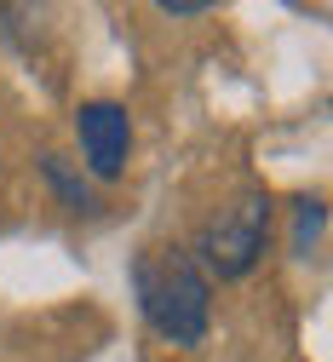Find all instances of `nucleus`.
<instances>
[{
	"instance_id": "obj_1",
	"label": "nucleus",
	"mask_w": 333,
	"mask_h": 362,
	"mask_svg": "<svg viewBox=\"0 0 333 362\" xmlns=\"http://www.w3.org/2000/svg\"><path fill=\"white\" fill-rule=\"evenodd\" d=\"M132 293L144 322L173 345L207 339V276L184 247H144L132 259Z\"/></svg>"
},
{
	"instance_id": "obj_2",
	"label": "nucleus",
	"mask_w": 333,
	"mask_h": 362,
	"mask_svg": "<svg viewBox=\"0 0 333 362\" xmlns=\"http://www.w3.org/2000/svg\"><path fill=\"white\" fill-rule=\"evenodd\" d=\"M264 236H270V202H264L259 190H247V196H235L230 207H218V213L201 224L196 253H201V264L213 270V276L235 282V276H247V270L259 264Z\"/></svg>"
},
{
	"instance_id": "obj_3",
	"label": "nucleus",
	"mask_w": 333,
	"mask_h": 362,
	"mask_svg": "<svg viewBox=\"0 0 333 362\" xmlns=\"http://www.w3.org/2000/svg\"><path fill=\"white\" fill-rule=\"evenodd\" d=\"M75 139H81V156L98 178H121L127 150H132V121H127L121 104H110V98L81 104L75 110Z\"/></svg>"
},
{
	"instance_id": "obj_4",
	"label": "nucleus",
	"mask_w": 333,
	"mask_h": 362,
	"mask_svg": "<svg viewBox=\"0 0 333 362\" xmlns=\"http://www.w3.org/2000/svg\"><path fill=\"white\" fill-rule=\"evenodd\" d=\"M40 173L52 178V190L64 196V207H69V213H92V196H86V185L64 173V161H58V156H40Z\"/></svg>"
},
{
	"instance_id": "obj_5",
	"label": "nucleus",
	"mask_w": 333,
	"mask_h": 362,
	"mask_svg": "<svg viewBox=\"0 0 333 362\" xmlns=\"http://www.w3.org/2000/svg\"><path fill=\"white\" fill-rule=\"evenodd\" d=\"M316 230H322V202H305V207H299V230H293V253H305V259H310Z\"/></svg>"
},
{
	"instance_id": "obj_6",
	"label": "nucleus",
	"mask_w": 333,
	"mask_h": 362,
	"mask_svg": "<svg viewBox=\"0 0 333 362\" xmlns=\"http://www.w3.org/2000/svg\"><path fill=\"white\" fill-rule=\"evenodd\" d=\"M161 12L167 18H207L213 6H207V0H161Z\"/></svg>"
}]
</instances>
